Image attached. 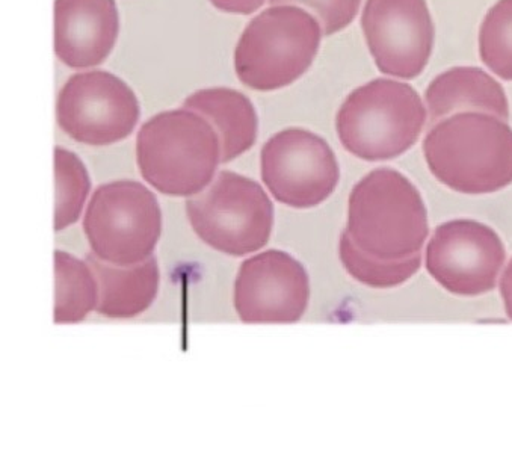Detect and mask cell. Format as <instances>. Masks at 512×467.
Here are the masks:
<instances>
[{"label": "cell", "instance_id": "cell-15", "mask_svg": "<svg viewBox=\"0 0 512 467\" xmlns=\"http://www.w3.org/2000/svg\"><path fill=\"white\" fill-rule=\"evenodd\" d=\"M97 283V312L108 318L126 319L141 315L152 306L161 283L158 260L149 257L130 266L112 265L93 253L87 256Z\"/></svg>", "mask_w": 512, "mask_h": 467}, {"label": "cell", "instance_id": "cell-6", "mask_svg": "<svg viewBox=\"0 0 512 467\" xmlns=\"http://www.w3.org/2000/svg\"><path fill=\"white\" fill-rule=\"evenodd\" d=\"M192 229L209 247L245 256L268 244L274 206L262 185L233 171H221L212 183L186 200Z\"/></svg>", "mask_w": 512, "mask_h": 467}, {"label": "cell", "instance_id": "cell-21", "mask_svg": "<svg viewBox=\"0 0 512 467\" xmlns=\"http://www.w3.org/2000/svg\"><path fill=\"white\" fill-rule=\"evenodd\" d=\"M269 4H300L313 11L325 35L345 29L357 16L361 0H269Z\"/></svg>", "mask_w": 512, "mask_h": 467}, {"label": "cell", "instance_id": "cell-14", "mask_svg": "<svg viewBox=\"0 0 512 467\" xmlns=\"http://www.w3.org/2000/svg\"><path fill=\"white\" fill-rule=\"evenodd\" d=\"M429 123L435 124L460 112H485L508 121L505 91L484 70L455 67L437 76L426 90Z\"/></svg>", "mask_w": 512, "mask_h": 467}, {"label": "cell", "instance_id": "cell-1", "mask_svg": "<svg viewBox=\"0 0 512 467\" xmlns=\"http://www.w3.org/2000/svg\"><path fill=\"white\" fill-rule=\"evenodd\" d=\"M432 176L461 194H493L512 183V129L485 112H460L432 124L423 143Z\"/></svg>", "mask_w": 512, "mask_h": 467}, {"label": "cell", "instance_id": "cell-5", "mask_svg": "<svg viewBox=\"0 0 512 467\" xmlns=\"http://www.w3.org/2000/svg\"><path fill=\"white\" fill-rule=\"evenodd\" d=\"M321 23L295 5H272L239 38L235 70L245 87L274 91L301 78L318 55Z\"/></svg>", "mask_w": 512, "mask_h": 467}, {"label": "cell", "instance_id": "cell-3", "mask_svg": "<svg viewBox=\"0 0 512 467\" xmlns=\"http://www.w3.org/2000/svg\"><path fill=\"white\" fill-rule=\"evenodd\" d=\"M345 232L364 253L407 259L422 253L429 235L428 211L419 189L404 174L378 168L352 189Z\"/></svg>", "mask_w": 512, "mask_h": 467}, {"label": "cell", "instance_id": "cell-13", "mask_svg": "<svg viewBox=\"0 0 512 467\" xmlns=\"http://www.w3.org/2000/svg\"><path fill=\"white\" fill-rule=\"evenodd\" d=\"M118 31L115 0H55V53L70 69L105 62Z\"/></svg>", "mask_w": 512, "mask_h": 467}, {"label": "cell", "instance_id": "cell-16", "mask_svg": "<svg viewBox=\"0 0 512 467\" xmlns=\"http://www.w3.org/2000/svg\"><path fill=\"white\" fill-rule=\"evenodd\" d=\"M183 108L192 109L210 121L221 140V162L235 161L257 140L259 118L245 94L232 88H206L191 94Z\"/></svg>", "mask_w": 512, "mask_h": 467}, {"label": "cell", "instance_id": "cell-17", "mask_svg": "<svg viewBox=\"0 0 512 467\" xmlns=\"http://www.w3.org/2000/svg\"><path fill=\"white\" fill-rule=\"evenodd\" d=\"M55 324L84 321L99 301V283L87 260L55 251Z\"/></svg>", "mask_w": 512, "mask_h": 467}, {"label": "cell", "instance_id": "cell-7", "mask_svg": "<svg viewBox=\"0 0 512 467\" xmlns=\"http://www.w3.org/2000/svg\"><path fill=\"white\" fill-rule=\"evenodd\" d=\"M91 253L118 266L153 256L162 232L158 198L133 180L105 183L94 191L84 217Z\"/></svg>", "mask_w": 512, "mask_h": 467}, {"label": "cell", "instance_id": "cell-4", "mask_svg": "<svg viewBox=\"0 0 512 467\" xmlns=\"http://www.w3.org/2000/svg\"><path fill=\"white\" fill-rule=\"evenodd\" d=\"M426 112L410 85L375 79L346 97L337 112V135L342 146L363 161H390L417 143Z\"/></svg>", "mask_w": 512, "mask_h": 467}, {"label": "cell", "instance_id": "cell-12", "mask_svg": "<svg viewBox=\"0 0 512 467\" xmlns=\"http://www.w3.org/2000/svg\"><path fill=\"white\" fill-rule=\"evenodd\" d=\"M233 300L247 324H292L309 306V274L290 254L263 251L242 263Z\"/></svg>", "mask_w": 512, "mask_h": 467}, {"label": "cell", "instance_id": "cell-11", "mask_svg": "<svg viewBox=\"0 0 512 467\" xmlns=\"http://www.w3.org/2000/svg\"><path fill=\"white\" fill-rule=\"evenodd\" d=\"M361 26L381 73L414 79L425 70L435 38L426 0H368Z\"/></svg>", "mask_w": 512, "mask_h": 467}, {"label": "cell", "instance_id": "cell-23", "mask_svg": "<svg viewBox=\"0 0 512 467\" xmlns=\"http://www.w3.org/2000/svg\"><path fill=\"white\" fill-rule=\"evenodd\" d=\"M499 289L506 316L512 321V259L509 260L502 276H500Z\"/></svg>", "mask_w": 512, "mask_h": 467}, {"label": "cell", "instance_id": "cell-19", "mask_svg": "<svg viewBox=\"0 0 512 467\" xmlns=\"http://www.w3.org/2000/svg\"><path fill=\"white\" fill-rule=\"evenodd\" d=\"M91 182L84 162L73 152L55 149V221L56 232L73 226L81 217L90 194Z\"/></svg>", "mask_w": 512, "mask_h": 467}, {"label": "cell", "instance_id": "cell-10", "mask_svg": "<svg viewBox=\"0 0 512 467\" xmlns=\"http://www.w3.org/2000/svg\"><path fill=\"white\" fill-rule=\"evenodd\" d=\"M500 236L487 224L452 220L438 226L426 245L429 276L458 297H479L493 291L505 265Z\"/></svg>", "mask_w": 512, "mask_h": 467}, {"label": "cell", "instance_id": "cell-22", "mask_svg": "<svg viewBox=\"0 0 512 467\" xmlns=\"http://www.w3.org/2000/svg\"><path fill=\"white\" fill-rule=\"evenodd\" d=\"M213 7L218 8L223 13L230 14H248L256 13L257 10L262 8L265 0H210Z\"/></svg>", "mask_w": 512, "mask_h": 467}, {"label": "cell", "instance_id": "cell-8", "mask_svg": "<svg viewBox=\"0 0 512 467\" xmlns=\"http://www.w3.org/2000/svg\"><path fill=\"white\" fill-rule=\"evenodd\" d=\"M260 168L275 200L295 209L321 205L340 179L336 155L327 141L300 127L281 130L266 141Z\"/></svg>", "mask_w": 512, "mask_h": 467}, {"label": "cell", "instance_id": "cell-18", "mask_svg": "<svg viewBox=\"0 0 512 467\" xmlns=\"http://www.w3.org/2000/svg\"><path fill=\"white\" fill-rule=\"evenodd\" d=\"M339 256L343 268L352 279L374 289H392L404 285L416 276L423 260L422 253L414 254L407 259H378L360 250L345 230L340 236Z\"/></svg>", "mask_w": 512, "mask_h": 467}, {"label": "cell", "instance_id": "cell-9", "mask_svg": "<svg viewBox=\"0 0 512 467\" xmlns=\"http://www.w3.org/2000/svg\"><path fill=\"white\" fill-rule=\"evenodd\" d=\"M132 88L109 72L71 76L59 91L58 124L68 137L87 146H111L126 140L139 120Z\"/></svg>", "mask_w": 512, "mask_h": 467}, {"label": "cell", "instance_id": "cell-20", "mask_svg": "<svg viewBox=\"0 0 512 467\" xmlns=\"http://www.w3.org/2000/svg\"><path fill=\"white\" fill-rule=\"evenodd\" d=\"M479 53L494 75L512 81V0H499L488 11L479 32Z\"/></svg>", "mask_w": 512, "mask_h": 467}, {"label": "cell", "instance_id": "cell-2", "mask_svg": "<svg viewBox=\"0 0 512 467\" xmlns=\"http://www.w3.org/2000/svg\"><path fill=\"white\" fill-rule=\"evenodd\" d=\"M221 140L192 109H173L142 124L136 162L145 182L173 197H192L212 183L221 164Z\"/></svg>", "mask_w": 512, "mask_h": 467}]
</instances>
